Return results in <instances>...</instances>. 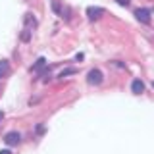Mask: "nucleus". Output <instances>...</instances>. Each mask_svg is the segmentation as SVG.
Returning <instances> with one entry per match:
<instances>
[{"label":"nucleus","mask_w":154,"mask_h":154,"mask_svg":"<svg viewBox=\"0 0 154 154\" xmlns=\"http://www.w3.org/2000/svg\"><path fill=\"white\" fill-rule=\"evenodd\" d=\"M102 81H104V75H102V71L96 69V67L91 69L89 75H87V83H89V85H100Z\"/></svg>","instance_id":"f257e3e1"},{"label":"nucleus","mask_w":154,"mask_h":154,"mask_svg":"<svg viewBox=\"0 0 154 154\" xmlns=\"http://www.w3.org/2000/svg\"><path fill=\"white\" fill-rule=\"evenodd\" d=\"M19 141H21V135L17 131H10V133L4 135V143H6L8 146H16V144H19Z\"/></svg>","instance_id":"f03ea898"},{"label":"nucleus","mask_w":154,"mask_h":154,"mask_svg":"<svg viewBox=\"0 0 154 154\" xmlns=\"http://www.w3.org/2000/svg\"><path fill=\"white\" fill-rule=\"evenodd\" d=\"M135 17L139 19L141 23H150V10H146V8H137L135 10Z\"/></svg>","instance_id":"7ed1b4c3"},{"label":"nucleus","mask_w":154,"mask_h":154,"mask_svg":"<svg viewBox=\"0 0 154 154\" xmlns=\"http://www.w3.org/2000/svg\"><path fill=\"white\" fill-rule=\"evenodd\" d=\"M102 14H104V10L102 8H93V6H91V8H87V16H89V19H91V21H96V19H100V16H102Z\"/></svg>","instance_id":"20e7f679"},{"label":"nucleus","mask_w":154,"mask_h":154,"mask_svg":"<svg viewBox=\"0 0 154 154\" xmlns=\"http://www.w3.org/2000/svg\"><path fill=\"white\" fill-rule=\"evenodd\" d=\"M131 91H133V94H143L144 93V83L141 79H133L131 81Z\"/></svg>","instance_id":"39448f33"},{"label":"nucleus","mask_w":154,"mask_h":154,"mask_svg":"<svg viewBox=\"0 0 154 154\" xmlns=\"http://www.w3.org/2000/svg\"><path fill=\"white\" fill-rule=\"evenodd\" d=\"M45 66H46V60H45V58H38L35 64L31 66V71H38L41 67H45Z\"/></svg>","instance_id":"423d86ee"},{"label":"nucleus","mask_w":154,"mask_h":154,"mask_svg":"<svg viewBox=\"0 0 154 154\" xmlns=\"http://www.w3.org/2000/svg\"><path fill=\"white\" fill-rule=\"evenodd\" d=\"M8 62L6 60H0V77H4V75H6L8 73Z\"/></svg>","instance_id":"0eeeda50"},{"label":"nucleus","mask_w":154,"mask_h":154,"mask_svg":"<svg viewBox=\"0 0 154 154\" xmlns=\"http://www.w3.org/2000/svg\"><path fill=\"white\" fill-rule=\"evenodd\" d=\"M75 71H77L75 67H66V69H62V71H60V75H58V77H67V75H73Z\"/></svg>","instance_id":"6e6552de"},{"label":"nucleus","mask_w":154,"mask_h":154,"mask_svg":"<svg viewBox=\"0 0 154 154\" xmlns=\"http://www.w3.org/2000/svg\"><path fill=\"white\" fill-rule=\"evenodd\" d=\"M21 41L23 42H29V41H31V31H29V29H25V31L21 33Z\"/></svg>","instance_id":"1a4fd4ad"},{"label":"nucleus","mask_w":154,"mask_h":154,"mask_svg":"<svg viewBox=\"0 0 154 154\" xmlns=\"http://www.w3.org/2000/svg\"><path fill=\"white\" fill-rule=\"evenodd\" d=\"M45 131H46V127H45L42 123H37V125H35V133H37V135H42Z\"/></svg>","instance_id":"9d476101"},{"label":"nucleus","mask_w":154,"mask_h":154,"mask_svg":"<svg viewBox=\"0 0 154 154\" xmlns=\"http://www.w3.org/2000/svg\"><path fill=\"white\" fill-rule=\"evenodd\" d=\"M52 10H54L56 14H62V8H60V4H58V0H52Z\"/></svg>","instance_id":"9b49d317"},{"label":"nucleus","mask_w":154,"mask_h":154,"mask_svg":"<svg viewBox=\"0 0 154 154\" xmlns=\"http://www.w3.org/2000/svg\"><path fill=\"white\" fill-rule=\"evenodd\" d=\"M116 2H118L119 6H129V2H131V0H116Z\"/></svg>","instance_id":"f8f14e48"},{"label":"nucleus","mask_w":154,"mask_h":154,"mask_svg":"<svg viewBox=\"0 0 154 154\" xmlns=\"http://www.w3.org/2000/svg\"><path fill=\"white\" fill-rule=\"evenodd\" d=\"M0 154H12L10 150H0Z\"/></svg>","instance_id":"ddd939ff"},{"label":"nucleus","mask_w":154,"mask_h":154,"mask_svg":"<svg viewBox=\"0 0 154 154\" xmlns=\"http://www.w3.org/2000/svg\"><path fill=\"white\" fill-rule=\"evenodd\" d=\"M2 118H4V112H0V122H2Z\"/></svg>","instance_id":"4468645a"},{"label":"nucleus","mask_w":154,"mask_h":154,"mask_svg":"<svg viewBox=\"0 0 154 154\" xmlns=\"http://www.w3.org/2000/svg\"><path fill=\"white\" fill-rule=\"evenodd\" d=\"M152 87H154V83H152Z\"/></svg>","instance_id":"2eb2a0df"}]
</instances>
